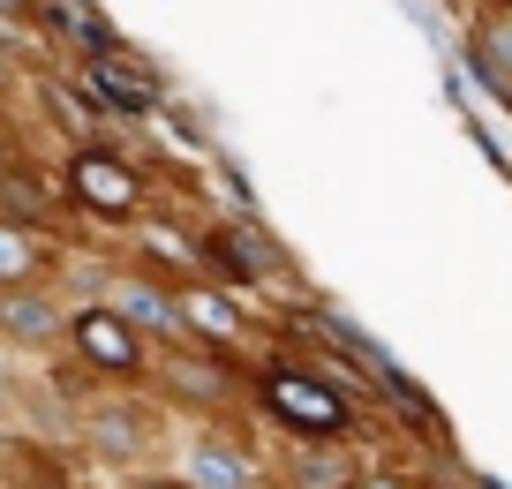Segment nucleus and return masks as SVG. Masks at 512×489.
<instances>
[{
    "label": "nucleus",
    "mask_w": 512,
    "mask_h": 489,
    "mask_svg": "<svg viewBox=\"0 0 512 489\" xmlns=\"http://www.w3.org/2000/svg\"><path fill=\"white\" fill-rule=\"evenodd\" d=\"M68 196L106 226H128L144 211V181H136V166H128L113 143H83V151L68 158Z\"/></svg>",
    "instance_id": "nucleus-2"
},
{
    "label": "nucleus",
    "mask_w": 512,
    "mask_h": 489,
    "mask_svg": "<svg viewBox=\"0 0 512 489\" xmlns=\"http://www.w3.org/2000/svg\"><path fill=\"white\" fill-rule=\"evenodd\" d=\"M91 437L106 444V452H136V437H144V422H136V414H91Z\"/></svg>",
    "instance_id": "nucleus-13"
},
{
    "label": "nucleus",
    "mask_w": 512,
    "mask_h": 489,
    "mask_svg": "<svg viewBox=\"0 0 512 489\" xmlns=\"http://www.w3.org/2000/svg\"><path fill=\"white\" fill-rule=\"evenodd\" d=\"M23 8H38V0H0V16H23Z\"/></svg>",
    "instance_id": "nucleus-16"
},
{
    "label": "nucleus",
    "mask_w": 512,
    "mask_h": 489,
    "mask_svg": "<svg viewBox=\"0 0 512 489\" xmlns=\"http://www.w3.org/2000/svg\"><path fill=\"white\" fill-rule=\"evenodd\" d=\"M0 399H8V362H0Z\"/></svg>",
    "instance_id": "nucleus-21"
},
{
    "label": "nucleus",
    "mask_w": 512,
    "mask_h": 489,
    "mask_svg": "<svg viewBox=\"0 0 512 489\" xmlns=\"http://www.w3.org/2000/svg\"><path fill=\"white\" fill-rule=\"evenodd\" d=\"M106 309H121L128 324H136V332H151V339H174L181 332V301L166 294L159 279H121L106 294Z\"/></svg>",
    "instance_id": "nucleus-9"
},
{
    "label": "nucleus",
    "mask_w": 512,
    "mask_h": 489,
    "mask_svg": "<svg viewBox=\"0 0 512 489\" xmlns=\"http://www.w3.org/2000/svg\"><path fill=\"white\" fill-rule=\"evenodd\" d=\"M467 76H475L482 91L512 113V23H497L490 8L467 23Z\"/></svg>",
    "instance_id": "nucleus-6"
},
{
    "label": "nucleus",
    "mask_w": 512,
    "mask_h": 489,
    "mask_svg": "<svg viewBox=\"0 0 512 489\" xmlns=\"http://www.w3.org/2000/svg\"><path fill=\"white\" fill-rule=\"evenodd\" d=\"M83 91H91V106L128 113V121H144V113L166 106L159 68H144L136 53H106V61H91V68H83Z\"/></svg>",
    "instance_id": "nucleus-5"
},
{
    "label": "nucleus",
    "mask_w": 512,
    "mask_h": 489,
    "mask_svg": "<svg viewBox=\"0 0 512 489\" xmlns=\"http://www.w3.org/2000/svg\"><path fill=\"white\" fill-rule=\"evenodd\" d=\"M68 339H76V354L91 369H106V377H144V332H136L121 309H106V301L68 316Z\"/></svg>",
    "instance_id": "nucleus-4"
},
{
    "label": "nucleus",
    "mask_w": 512,
    "mask_h": 489,
    "mask_svg": "<svg viewBox=\"0 0 512 489\" xmlns=\"http://www.w3.org/2000/svg\"><path fill=\"white\" fill-rule=\"evenodd\" d=\"M475 489H505V482H497V474H482V482H475Z\"/></svg>",
    "instance_id": "nucleus-20"
},
{
    "label": "nucleus",
    "mask_w": 512,
    "mask_h": 489,
    "mask_svg": "<svg viewBox=\"0 0 512 489\" xmlns=\"http://www.w3.org/2000/svg\"><path fill=\"white\" fill-rule=\"evenodd\" d=\"M256 407L272 414L287 437H302V444H339L354 429V399L339 392L324 369H309V362H264L256 369Z\"/></svg>",
    "instance_id": "nucleus-1"
},
{
    "label": "nucleus",
    "mask_w": 512,
    "mask_h": 489,
    "mask_svg": "<svg viewBox=\"0 0 512 489\" xmlns=\"http://www.w3.org/2000/svg\"><path fill=\"white\" fill-rule=\"evenodd\" d=\"M53 264V249L31 234V226H16V219H0V294H16V286H31L38 271Z\"/></svg>",
    "instance_id": "nucleus-11"
},
{
    "label": "nucleus",
    "mask_w": 512,
    "mask_h": 489,
    "mask_svg": "<svg viewBox=\"0 0 512 489\" xmlns=\"http://www.w3.org/2000/svg\"><path fill=\"white\" fill-rule=\"evenodd\" d=\"M68 332V316L53 309L38 286H16V294H0V339H16V347H53Z\"/></svg>",
    "instance_id": "nucleus-8"
},
{
    "label": "nucleus",
    "mask_w": 512,
    "mask_h": 489,
    "mask_svg": "<svg viewBox=\"0 0 512 489\" xmlns=\"http://www.w3.org/2000/svg\"><path fill=\"white\" fill-rule=\"evenodd\" d=\"M136 489H189V482H159V474H151V482H136Z\"/></svg>",
    "instance_id": "nucleus-17"
},
{
    "label": "nucleus",
    "mask_w": 512,
    "mask_h": 489,
    "mask_svg": "<svg viewBox=\"0 0 512 489\" xmlns=\"http://www.w3.org/2000/svg\"><path fill=\"white\" fill-rule=\"evenodd\" d=\"M8 158H16V151H8V128H0V174H8Z\"/></svg>",
    "instance_id": "nucleus-18"
},
{
    "label": "nucleus",
    "mask_w": 512,
    "mask_h": 489,
    "mask_svg": "<svg viewBox=\"0 0 512 489\" xmlns=\"http://www.w3.org/2000/svg\"><path fill=\"white\" fill-rule=\"evenodd\" d=\"M377 392H384V399H392V407H400V414H407V422H415V429H430V437H437V444H445V414H437V399H430V392H422V384H415V377H407V369H400V362H392V369H384V377H377Z\"/></svg>",
    "instance_id": "nucleus-12"
},
{
    "label": "nucleus",
    "mask_w": 512,
    "mask_h": 489,
    "mask_svg": "<svg viewBox=\"0 0 512 489\" xmlns=\"http://www.w3.org/2000/svg\"><path fill=\"white\" fill-rule=\"evenodd\" d=\"M181 332H196V339H204V347H234V339H241V309H234V301H226L219 294V286H181Z\"/></svg>",
    "instance_id": "nucleus-10"
},
{
    "label": "nucleus",
    "mask_w": 512,
    "mask_h": 489,
    "mask_svg": "<svg viewBox=\"0 0 512 489\" xmlns=\"http://www.w3.org/2000/svg\"><path fill=\"white\" fill-rule=\"evenodd\" d=\"M204 264L219 271L226 286H272L279 271H294V256L279 249L256 219H226V226H211V234H204Z\"/></svg>",
    "instance_id": "nucleus-3"
},
{
    "label": "nucleus",
    "mask_w": 512,
    "mask_h": 489,
    "mask_svg": "<svg viewBox=\"0 0 512 489\" xmlns=\"http://www.w3.org/2000/svg\"><path fill=\"white\" fill-rule=\"evenodd\" d=\"M219 189L234 196V219H256V189H249V174H241L234 158H219Z\"/></svg>",
    "instance_id": "nucleus-14"
},
{
    "label": "nucleus",
    "mask_w": 512,
    "mask_h": 489,
    "mask_svg": "<svg viewBox=\"0 0 512 489\" xmlns=\"http://www.w3.org/2000/svg\"><path fill=\"white\" fill-rule=\"evenodd\" d=\"M482 8H490V16H512V0H482Z\"/></svg>",
    "instance_id": "nucleus-19"
},
{
    "label": "nucleus",
    "mask_w": 512,
    "mask_h": 489,
    "mask_svg": "<svg viewBox=\"0 0 512 489\" xmlns=\"http://www.w3.org/2000/svg\"><path fill=\"white\" fill-rule=\"evenodd\" d=\"M354 489H415V482H407V474H362Z\"/></svg>",
    "instance_id": "nucleus-15"
},
{
    "label": "nucleus",
    "mask_w": 512,
    "mask_h": 489,
    "mask_svg": "<svg viewBox=\"0 0 512 489\" xmlns=\"http://www.w3.org/2000/svg\"><path fill=\"white\" fill-rule=\"evenodd\" d=\"M189 489H264L256 459L226 437H196L189 444Z\"/></svg>",
    "instance_id": "nucleus-7"
}]
</instances>
